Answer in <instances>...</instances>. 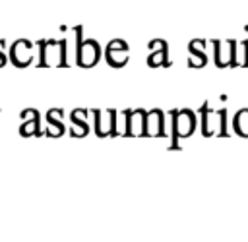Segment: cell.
Listing matches in <instances>:
<instances>
[{"label":"cell","instance_id":"cell-1","mask_svg":"<svg viewBox=\"0 0 248 242\" xmlns=\"http://www.w3.org/2000/svg\"><path fill=\"white\" fill-rule=\"evenodd\" d=\"M39 45H41L39 66H46V68L66 66V43L64 41L48 39V41H41Z\"/></svg>","mask_w":248,"mask_h":242},{"label":"cell","instance_id":"cell-2","mask_svg":"<svg viewBox=\"0 0 248 242\" xmlns=\"http://www.w3.org/2000/svg\"><path fill=\"white\" fill-rule=\"evenodd\" d=\"M10 60H12V64L17 66V68L29 66L31 60H33V45H31V41H27V39H17V41L12 45Z\"/></svg>","mask_w":248,"mask_h":242},{"label":"cell","instance_id":"cell-3","mask_svg":"<svg viewBox=\"0 0 248 242\" xmlns=\"http://www.w3.org/2000/svg\"><path fill=\"white\" fill-rule=\"evenodd\" d=\"M76 56H78V64L81 68H91L99 62V56H101V48L97 45V41L93 39H87L83 43H79L78 50H76Z\"/></svg>","mask_w":248,"mask_h":242},{"label":"cell","instance_id":"cell-4","mask_svg":"<svg viewBox=\"0 0 248 242\" xmlns=\"http://www.w3.org/2000/svg\"><path fill=\"white\" fill-rule=\"evenodd\" d=\"M95 122V134L99 137L105 136H116V110H93Z\"/></svg>","mask_w":248,"mask_h":242},{"label":"cell","instance_id":"cell-5","mask_svg":"<svg viewBox=\"0 0 248 242\" xmlns=\"http://www.w3.org/2000/svg\"><path fill=\"white\" fill-rule=\"evenodd\" d=\"M105 56H107V62H108L112 68L124 66V64L128 62V45H126V41H122V39H112V41L107 45Z\"/></svg>","mask_w":248,"mask_h":242},{"label":"cell","instance_id":"cell-6","mask_svg":"<svg viewBox=\"0 0 248 242\" xmlns=\"http://www.w3.org/2000/svg\"><path fill=\"white\" fill-rule=\"evenodd\" d=\"M126 134L134 137L145 134V112L143 110H126Z\"/></svg>","mask_w":248,"mask_h":242},{"label":"cell","instance_id":"cell-7","mask_svg":"<svg viewBox=\"0 0 248 242\" xmlns=\"http://www.w3.org/2000/svg\"><path fill=\"white\" fill-rule=\"evenodd\" d=\"M21 118H29L27 122H23L19 134L23 137H29V136H41V130H39V112L35 108H25L21 112Z\"/></svg>","mask_w":248,"mask_h":242},{"label":"cell","instance_id":"cell-8","mask_svg":"<svg viewBox=\"0 0 248 242\" xmlns=\"http://www.w3.org/2000/svg\"><path fill=\"white\" fill-rule=\"evenodd\" d=\"M91 110H87V108H79V110H74L72 112V137H83L85 134H87V124H85V120H83V116L85 114H89Z\"/></svg>","mask_w":248,"mask_h":242},{"label":"cell","instance_id":"cell-9","mask_svg":"<svg viewBox=\"0 0 248 242\" xmlns=\"http://www.w3.org/2000/svg\"><path fill=\"white\" fill-rule=\"evenodd\" d=\"M58 112H60V108H50V110L46 112V128H45L43 134H46V136H50V137H58V136L64 134V126H62V122L56 120Z\"/></svg>","mask_w":248,"mask_h":242},{"label":"cell","instance_id":"cell-10","mask_svg":"<svg viewBox=\"0 0 248 242\" xmlns=\"http://www.w3.org/2000/svg\"><path fill=\"white\" fill-rule=\"evenodd\" d=\"M161 126H163V120H161V112L159 110H151V112L145 114V134L149 137L159 136L161 134Z\"/></svg>","mask_w":248,"mask_h":242},{"label":"cell","instance_id":"cell-11","mask_svg":"<svg viewBox=\"0 0 248 242\" xmlns=\"http://www.w3.org/2000/svg\"><path fill=\"white\" fill-rule=\"evenodd\" d=\"M176 132H178V136H186V134H190L192 132V128H194V120H192V116H190V112H178L176 114Z\"/></svg>","mask_w":248,"mask_h":242},{"label":"cell","instance_id":"cell-12","mask_svg":"<svg viewBox=\"0 0 248 242\" xmlns=\"http://www.w3.org/2000/svg\"><path fill=\"white\" fill-rule=\"evenodd\" d=\"M2 45H4V41L0 39V68L6 64V56H4V52H2Z\"/></svg>","mask_w":248,"mask_h":242}]
</instances>
